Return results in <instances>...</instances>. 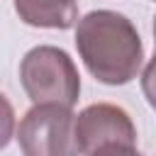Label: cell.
Masks as SVG:
<instances>
[{
	"label": "cell",
	"mask_w": 156,
	"mask_h": 156,
	"mask_svg": "<svg viewBox=\"0 0 156 156\" xmlns=\"http://www.w3.org/2000/svg\"><path fill=\"white\" fill-rule=\"evenodd\" d=\"M76 49L90 76L105 85H127L144 61V44L129 17L115 10H93L78 20Z\"/></svg>",
	"instance_id": "obj_1"
},
{
	"label": "cell",
	"mask_w": 156,
	"mask_h": 156,
	"mask_svg": "<svg viewBox=\"0 0 156 156\" xmlns=\"http://www.w3.org/2000/svg\"><path fill=\"white\" fill-rule=\"evenodd\" d=\"M20 80L34 105L73 107L80 95V76L73 58L51 44L34 46L20 63Z\"/></svg>",
	"instance_id": "obj_2"
},
{
	"label": "cell",
	"mask_w": 156,
	"mask_h": 156,
	"mask_svg": "<svg viewBox=\"0 0 156 156\" xmlns=\"http://www.w3.org/2000/svg\"><path fill=\"white\" fill-rule=\"evenodd\" d=\"M76 115L63 105H34L24 112L17 141L24 156H80Z\"/></svg>",
	"instance_id": "obj_3"
},
{
	"label": "cell",
	"mask_w": 156,
	"mask_h": 156,
	"mask_svg": "<svg viewBox=\"0 0 156 156\" xmlns=\"http://www.w3.org/2000/svg\"><path fill=\"white\" fill-rule=\"evenodd\" d=\"M76 141L80 154H93L105 144H132L136 146V127L127 110L110 102H95L76 115Z\"/></svg>",
	"instance_id": "obj_4"
},
{
	"label": "cell",
	"mask_w": 156,
	"mask_h": 156,
	"mask_svg": "<svg viewBox=\"0 0 156 156\" xmlns=\"http://www.w3.org/2000/svg\"><path fill=\"white\" fill-rule=\"evenodd\" d=\"M15 12L29 27L71 29L78 22V0H15Z\"/></svg>",
	"instance_id": "obj_5"
},
{
	"label": "cell",
	"mask_w": 156,
	"mask_h": 156,
	"mask_svg": "<svg viewBox=\"0 0 156 156\" xmlns=\"http://www.w3.org/2000/svg\"><path fill=\"white\" fill-rule=\"evenodd\" d=\"M12 134H15V110L10 100L0 93V151L12 141Z\"/></svg>",
	"instance_id": "obj_6"
},
{
	"label": "cell",
	"mask_w": 156,
	"mask_h": 156,
	"mask_svg": "<svg viewBox=\"0 0 156 156\" xmlns=\"http://www.w3.org/2000/svg\"><path fill=\"white\" fill-rule=\"evenodd\" d=\"M141 93H144L146 102L156 110V54H154V58H149V63L141 73Z\"/></svg>",
	"instance_id": "obj_7"
},
{
	"label": "cell",
	"mask_w": 156,
	"mask_h": 156,
	"mask_svg": "<svg viewBox=\"0 0 156 156\" xmlns=\"http://www.w3.org/2000/svg\"><path fill=\"white\" fill-rule=\"evenodd\" d=\"M88 156H141V154H139V149L132 146V144H105V146L95 149V151L88 154Z\"/></svg>",
	"instance_id": "obj_8"
},
{
	"label": "cell",
	"mask_w": 156,
	"mask_h": 156,
	"mask_svg": "<svg viewBox=\"0 0 156 156\" xmlns=\"http://www.w3.org/2000/svg\"><path fill=\"white\" fill-rule=\"evenodd\" d=\"M154 37H156V20H154Z\"/></svg>",
	"instance_id": "obj_9"
}]
</instances>
